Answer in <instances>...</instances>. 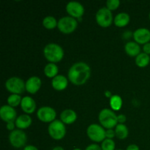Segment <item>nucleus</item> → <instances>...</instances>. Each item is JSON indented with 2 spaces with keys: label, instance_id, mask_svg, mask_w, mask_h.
Returning <instances> with one entry per match:
<instances>
[{
  "label": "nucleus",
  "instance_id": "nucleus-1",
  "mask_svg": "<svg viewBox=\"0 0 150 150\" xmlns=\"http://www.w3.org/2000/svg\"><path fill=\"white\" fill-rule=\"evenodd\" d=\"M67 75L69 80L72 83L77 86L83 85L90 77V67L83 62H76L70 67Z\"/></svg>",
  "mask_w": 150,
  "mask_h": 150
},
{
  "label": "nucleus",
  "instance_id": "nucleus-2",
  "mask_svg": "<svg viewBox=\"0 0 150 150\" xmlns=\"http://www.w3.org/2000/svg\"><path fill=\"white\" fill-rule=\"evenodd\" d=\"M43 54L45 59L50 63H57L61 61L64 57V50L57 43H49L45 46Z\"/></svg>",
  "mask_w": 150,
  "mask_h": 150
},
{
  "label": "nucleus",
  "instance_id": "nucleus-3",
  "mask_svg": "<svg viewBox=\"0 0 150 150\" xmlns=\"http://www.w3.org/2000/svg\"><path fill=\"white\" fill-rule=\"evenodd\" d=\"M98 120L102 127L104 128L112 129L113 127H116V126L118 125L117 116L113 110L108 108H104L100 112Z\"/></svg>",
  "mask_w": 150,
  "mask_h": 150
},
{
  "label": "nucleus",
  "instance_id": "nucleus-4",
  "mask_svg": "<svg viewBox=\"0 0 150 150\" xmlns=\"http://www.w3.org/2000/svg\"><path fill=\"white\" fill-rule=\"evenodd\" d=\"M50 136L54 140H61L65 136L66 127L61 120H54L50 123L48 129Z\"/></svg>",
  "mask_w": 150,
  "mask_h": 150
},
{
  "label": "nucleus",
  "instance_id": "nucleus-5",
  "mask_svg": "<svg viewBox=\"0 0 150 150\" xmlns=\"http://www.w3.org/2000/svg\"><path fill=\"white\" fill-rule=\"evenodd\" d=\"M78 26V21L71 16H64L59 20L57 27L64 34H70L74 32Z\"/></svg>",
  "mask_w": 150,
  "mask_h": 150
},
{
  "label": "nucleus",
  "instance_id": "nucleus-6",
  "mask_svg": "<svg viewBox=\"0 0 150 150\" xmlns=\"http://www.w3.org/2000/svg\"><path fill=\"white\" fill-rule=\"evenodd\" d=\"M86 133L88 137L95 142H103L106 139L105 129L98 124L90 125L87 127Z\"/></svg>",
  "mask_w": 150,
  "mask_h": 150
},
{
  "label": "nucleus",
  "instance_id": "nucleus-7",
  "mask_svg": "<svg viewBox=\"0 0 150 150\" xmlns=\"http://www.w3.org/2000/svg\"><path fill=\"white\" fill-rule=\"evenodd\" d=\"M6 89L12 94L20 95L26 90L25 82L18 77H11L6 81Z\"/></svg>",
  "mask_w": 150,
  "mask_h": 150
},
{
  "label": "nucleus",
  "instance_id": "nucleus-8",
  "mask_svg": "<svg viewBox=\"0 0 150 150\" xmlns=\"http://www.w3.org/2000/svg\"><path fill=\"white\" fill-rule=\"evenodd\" d=\"M96 21L102 27H108L113 21V15L107 7H102L96 13Z\"/></svg>",
  "mask_w": 150,
  "mask_h": 150
},
{
  "label": "nucleus",
  "instance_id": "nucleus-9",
  "mask_svg": "<svg viewBox=\"0 0 150 150\" xmlns=\"http://www.w3.org/2000/svg\"><path fill=\"white\" fill-rule=\"evenodd\" d=\"M9 141L15 148H21L26 144L27 136L22 130H14L10 133Z\"/></svg>",
  "mask_w": 150,
  "mask_h": 150
},
{
  "label": "nucleus",
  "instance_id": "nucleus-10",
  "mask_svg": "<svg viewBox=\"0 0 150 150\" xmlns=\"http://www.w3.org/2000/svg\"><path fill=\"white\" fill-rule=\"evenodd\" d=\"M38 118L42 122L51 123L55 120L57 113L55 110L49 106L41 107L37 112Z\"/></svg>",
  "mask_w": 150,
  "mask_h": 150
},
{
  "label": "nucleus",
  "instance_id": "nucleus-11",
  "mask_svg": "<svg viewBox=\"0 0 150 150\" xmlns=\"http://www.w3.org/2000/svg\"><path fill=\"white\" fill-rule=\"evenodd\" d=\"M66 10L70 16L76 19L81 18L84 13V7L78 1H70L67 3Z\"/></svg>",
  "mask_w": 150,
  "mask_h": 150
},
{
  "label": "nucleus",
  "instance_id": "nucleus-12",
  "mask_svg": "<svg viewBox=\"0 0 150 150\" xmlns=\"http://www.w3.org/2000/svg\"><path fill=\"white\" fill-rule=\"evenodd\" d=\"M0 117L5 122H16L17 119V113L14 108L9 105H2L0 108Z\"/></svg>",
  "mask_w": 150,
  "mask_h": 150
},
{
  "label": "nucleus",
  "instance_id": "nucleus-13",
  "mask_svg": "<svg viewBox=\"0 0 150 150\" xmlns=\"http://www.w3.org/2000/svg\"><path fill=\"white\" fill-rule=\"evenodd\" d=\"M133 38L138 44L145 45L150 41V31L146 28H139L133 32Z\"/></svg>",
  "mask_w": 150,
  "mask_h": 150
},
{
  "label": "nucleus",
  "instance_id": "nucleus-14",
  "mask_svg": "<svg viewBox=\"0 0 150 150\" xmlns=\"http://www.w3.org/2000/svg\"><path fill=\"white\" fill-rule=\"evenodd\" d=\"M42 85L41 79L38 76H32L26 82V90L30 94H35L38 92Z\"/></svg>",
  "mask_w": 150,
  "mask_h": 150
},
{
  "label": "nucleus",
  "instance_id": "nucleus-15",
  "mask_svg": "<svg viewBox=\"0 0 150 150\" xmlns=\"http://www.w3.org/2000/svg\"><path fill=\"white\" fill-rule=\"evenodd\" d=\"M21 107L26 114H31L34 113V111L36 109V103L32 98L26 96L22 98Z\"/></svg>",
  "mask_w": 150,
  "mask_h": 150
},
{
  "label": "nucleus",
  "instance_id": "nucleus-16",
  "mask_svg": "<svg viewBox=\"0 0 150 150\" xmlns=\"http://www.w3.org/2000/svg\"><path fill=\"white\" fill-rule=\"evenodd\" d=\"M51 85L53 88L57 91H62L67 88L68 85V81L65 76L62 75H57L52 79Z\"/></svg>",
  "mask_w": 150,
  "mask_h": 150
},
{
  "label": "nucleus",
  "instance_id": "nucleus-17",
  "mask_svg": "<svg viewBox=\"0 0 150 150\" xmlns=\"http://www.w3.org/2000/svg\"><path fill=\"white\" fill-rule=\"evenodd\" d=\"M60 119L64 125L73 124L77 120V114L73 110L65 109L60 114Z\"/></svg>",
  "mask_w": 150,
  "mask_h": 150
},
{
  "label": "nucleus",
  "instance_id": "nucleus-18",
  "mask_svg": "<svg viewBox=\"0 0 150 150\" xmlns=\"http://www.w3.org/2000/svg\"><path fill=\"white\" fill-rule=\"evenodd\" d=\"M32 118L28 114H22L17 117L16 122V126L19 130L26 129L32 125Z\"/></svg>",
  "mask_w": 150,
  "mask_h": 150
},
{
  "label": "nucleus",
  "instance_id": "nucleus-19",
  "mask_svg": "<svg viewBox=\"0 0 150 150\" xmlns=\"http://www.w3.org/2000/svg\"><path fill=\"white\" fill-rule=\"evenodd\" d=\"M125 50L127 55L130 57H137L141 52V48L136 42H127L125 45Z\"/></svg>",
  "mask_w": 150,
  "mask_h": 150
},
{
  "label": "nucleus",
  "instance_id": "nucleus-20",
  "mask_svg": "<svg viewBox=\"0 0 150 150\" xmlns=\"http://www.w3.org/2000/svg\"><path fill=\"white\" fill-rule=\"evenodd\" d=\"M130 16L127 13H120L114 18V24L118 27H124L130 22Z\"/></svg>",
  "mask_w": 150,
  "mask_h": 150
},
{
  "label": "nucleus",
  "instance_id": "nucleus-21",
  "mask_svg": "<svg viewBox=\"0 0 150 150\" xmlns=\"http://www.w3.org/2000/svg\"><path fill=\"white\" fill-rule=\"evenodd\" d=\"M59 68L57 65L54 63H48L45 66L44 68V73L45 76L50 79H54V77L58 75Z\"/></svg>",
  "mask_w": 150,
  "mask_h": 150
},
{
  "label": "nucleus",
  "instance_id": "nucleus-22",
  "mask_svg": "<svg viewBox=\"0 0 150 150\" xmlns=\"http://www.w3.org/2000/svg\"><path fill=\"white\" fill-rule=\"evenodd\" d=\"M150 57L145 53H140L136 57V64L139 67H145L149 64Z\"/></svg>",
  "mask_w": 150,
  "mask_h": 150
},
{
  "label": "nucleus",
  "instance_id": "nucleus-23",
  "mask_svg": "<svg viewBox=\"0 0 150 150\" xmlns=\"http://www.w3.org/2000/svg\"><path fill=\"white\" fill-rule=\"evenodd\" d=\"M116 136L120 139H125L128 136V129L124 124H118L115 127Z\"/></svg>",
  "mask_w": 150,
  "mask_h": 150
},
{
  "label": "nucleus",
  "instance_id": "nucleus-24",
  "mask_svg": "<svg viewBox=\"0 0 150 150\" xmlns=\"http://www.w3.org/2000/svg\"><path fill=\"white\" fill-rule=\"evenodd\" d=\"M109 103L110 106L111 107V109L113 111H119L122 105V100L121 97L117 95H112V97L110 98Z\"/></svg>",
  "mask_w": 150,
  "mask_h": 150
},
{
  "label": "nucleus",
  "instance_id": "nucleus-25",
  "mask_svg": "<svg viewBox=\"0 0 150 150\" xmlns=\"http://www.w3.org/2000/svg\"><path fill=\"white\" fill-rule=\"evenodd\" d=\"M57 24H58V21L56 20L54 16H46L42 20V25L47 29H54L56 26H57Z\"/></svg>",
  "mask_w": 150,
  "mask_h": 150
},
{
  "label": "nucleus",
  "instance_id": "nucleus-26",
  "mask_svg": "<svg viewBox=\"0 0 150 150\" xmlns=\"http://www.w3.org/2000/svg\"><path fill=\"white\" fill-rule=\"evenodd\" d=\"M22 100L21 97L20 95H16V94H12L7 98V103L9 105L14 108V107L18 106L19 104H21Z\"/></svg>",
  "mask_w": 150,
  "mask_h": 150
},
{
  "label": "nucleus",
  "instance_id": "nucleus-27",
  "mask_svg": "<svg viewBox=\"0 0 150 150\" xmlns=\"http://www.w3.org/2000/svg\"><path fill=\"white\" fill-rule=\"evenodd\" d=\"M102 150H114L115 149V142L112 139H105L101 144Z\"/></svg>",
  "mask_w": 150,
  "mask_h": 150
},
{
  "label": "nucleus",
  "instance_id": "nucleus-28",
  "mask_svg": "<svg viewBox=\"0 0 150 150\" xmlns=\"http://www.w3.org/2000/svg\"><path fill=\"white\" fill-rule=\"evenodd\" d=\"M120 5V1L119 0H108L106 1V7L111 11L117 9Z\"/></svg>",
  "mask_w": 150,
  "mask_h": 150
},
{
  "label": "nucleus",
  "instance_id": "nucleus-29",
  "mask_svg": "<svg viewBox=\"0 0 150 150\" xmlns=\"http://www.w3.org/2000/svg\"><path fill=\"white\" fill-rule=\"evenodd\" d=\"M116 136V133L115 130H113V129H107L105 130V137L106 139H112L113 138Z\"/></svg>",
  "mask_w": 150,
  "mask_h": 150
},
{
  "label": "nucleus",
  "instance_id": "nucleus-30",
  "mask_svg": "<svg viewBox=\"0 0 150 150\" xmlns=\"http://www.w3.org/2000/svg\"><path fill=\"white\" fill-rule=\"evenodd\" d=\"M85 150H102V149H101V146H100L99 145L92 144L89 145Z\"/></svg>",
  "mask_w": 150,
  "mask_h": 150
},
{
  "label": "nucleus",
  "instance_id": "nucleus-31",
  "mask_svg": "<svg viewBox=\"0 0 150 150\" xmlns=\"http://www.w3.org/2000/svg\"><path fill=\"white\" fill-rule=\"evenodd\" d=\"M117 121L119 124H124L126 122V116L124 114H120L117 116Z\"/></svg>",
  "mask_w": 150,
  "mask_h": 150
},
{
  "label": "nucleus",
  "instance_id": "nucleus-32",
  "mask_svg": "<svg viewBox=\"0 0 150 150\" xmlns=\"http://www.w3.org/2000/svg\"><path fill=\"white\" fill-rule=\"evenodd\" d=\"M6 127H7V130H10V131L12 132V131H13V130H14L15 127H16V123H15L14 122H7Z\"/></svg>",
  "mask_w": 150,
  "mask_h": 150
},
{
  "label": "nucleus",
  "instance_id": "nucleus-33",
  "mask_svg": "<svg viewBox=\"0 0 150 150\" xmlns=\"http://www.w3.org/2000/svg\"><path fill=\"white\" fill-rule=\"evenodd\" d=\"M143 50H144V53H145V54L149 55L150 54V42H148V43L144 45Z\"/></svg>",
  "mask_w": 150,
  "mask_h": 150
},
{
  "label": "nucleus",
  "instance_id": "nucleus-34",
  "mask_svg": "<svg viewBox=\"0 0 150 150\" xmlns=\"http://www.w3.org/2000/svg\"><path fill=\"white\" fill-rule=\"evenodd\" d=\"M132 36L133 37V33H132L131 32H129V31L125 32L122 35L123 38H125V39H129V38H131Z\"/></svg>",
  "mask_w": 150,
  "mask_h": 150
},
{
  "label": "nucleus",
  "instance_id": "nucleus-35",
  "mask_svg": "<svg viewBox=\"0 0 150 150\" xmlns=\"http://www.w3.org/2000/svg\"><path fill=\"white\" fill-rule=\"evenodd\" d=\"M126 150H139V147L136 144H130L127 146Z\"/></svg>",
  "mask_w": 150,
  "mask_h": 150
},
{
  "label": "nucleus",
  "instance_id": "nucleus-36",
  "mask_svg": "<svg viewBox=\"0 0 150 150\" xmlns=\"http://www.w3.org/2000/svg\"><path fill=\"white\" fill-rule=\"evenodd\" d=\"M23 150H38V149L33 145H28V146H25Z\"/></svg>",
  "mask_w": 150,
  "mask_h": 150
},
{
  "label": "nucleus",
  "instance_id": "nucleus-37",
  "mask_svg": "<svg viewBox=\"0 0 150 150\" xmlns=\"http://www.w3.org/2000/svg\"><path fill=\"white\" fill-rule=\"evenodd\" d=\"M105 96L107 97V98H111V97H112L111 92H110V91H108V90L105 91Z\"/></svg>",
  "mask_w": 150,
  "mask_h": 150
},
{
  "label": "nucleus",
  "instance_id": "nucleus-38",
  "mask_svg": "<svg viewBox=\"0 0 150 150\" xmlns=\"http://www.w3.org/2000/svg\"><path fill=\"white\" fill-rule=\"evenodd\" d=\"M52 150H64V149H63V148L62 147V146H55V147H54Z\"/></svg>",
  "mask_w": 150,
  "mask_h": 150
},
{
  "label": "nucleus",
  "instance_id": "nucleus-39",
  "mask_svg": "<svg viewBox=\"0 0 150 150\" xmlns=\"http://www.w3.org/2000/svg\"><path fill=\"white\" fill-rule=\"evenodd\" d=\"M73 150H81V149H79V148H75V149H73Z\"/></svg>",
  "mask_w": 150,
  "mask_h": 150
},
{
  "label": "nucleus",
  "instance_id": "nucleus-40",
  "mask_svg": "<svg viewBox=\"0 0 150 150\" xmlns=\"http://www.w3.org/2000/svg\"><path fill=\"white\" fill-rule=\"evenodd\" d=\"M149 19H150V13H149Z\"/></svg>",
  "mask_w": 150,
  "mask_h": 150
},
{
  "label": "nucleus",
  "instance_id": "nucleus-41",
  "mask_svg": "<svg viewBox=\"0 0 150 150\" xmlns=\"http://www.w3.org/2000/svg\"><path fill=\"white\" fill-rule=\"evenodd\" d=\"M117 150H122V149H117Z\"/></svg>",
  "mask_w": 150,
  "mask_h": 150
}]
</instances>
